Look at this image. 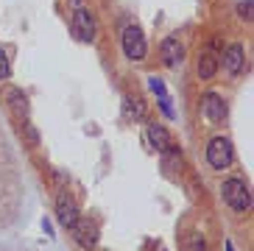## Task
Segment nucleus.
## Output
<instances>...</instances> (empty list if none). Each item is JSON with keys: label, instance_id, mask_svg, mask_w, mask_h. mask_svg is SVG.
Instances as JSON below:
<instances>
[{"label": "nucleus", "instance_id": "a211bd4d", "mask_svg": "<svg viewBox=\"0 0 254 251\" xmlns=\"http://www.w3.org/2000/svg\"><path fill=\"white\" fill-rule=\"evenodd\" d=\"M23 128H25V137H28V142H31V145H37V142H39V137H37V131H34V126H31V123H25Z\"/></svg>", "mask_w": 254, "mask_h": 251}, {"label": "nucleus", "instance_id": "6e6552de", "mask_svg": "<svg viewBox=\"0 0 254 251\" xmlns=\"http://www.w3.org/2000/svg\"><path fill=\"white\" fill-rule=\"evenodd\" d=\"M243 64H246V51H243V45L232 42L229 48L224 51V67L229 75H240L243 73Z\"/></svg>", "mask_w": 254, "mask_h": 251}, {"label": "nucleus", "instance_id": "aec40b11", "mask_svg": "<svg viewBox=\"0 0 254 251\" xmlns=\"http://www.w3.org/2000/svg\"><path fill=\"white\" fill-rule=\"evenodd\" d=\"M226 251H235V249H232V243H226Z\"/></svg>", "mask_w": 254, "mask_h": 251}, {"label": "nucleus", "instance_id": "1a4fd4ad", "mask_svg": "<svg viewBox=\"0 0 254 251\" xmlns=\"http://www.w3.org/2000/svg\"><path fill=\"white\" fill-rule=\"evenodd\" d=\"M159 51H162V62L168 67H176L182 62V56H185V48H182V42L176 37H168L162 42V48H159Z\"/></svg>", "mask_w": 254, "mask_h": 251}, {"label": "nucleus", "instance_id": "20e7f679", "mask_svg": "<svg viewBox=\"0 0 254 251\" xmlns=\"http://www.w3.org/2000/svg\"><path fill=\"white\" fill-rule=\"evenodd\" d=\"M70 28H73V37L75 39H81V42H92V39H95V17L90 14V8L75 6Z\"/></svg>", "mask_w": 254, "mask_h": 251}, {"label": "nucleus", "instance_id": "ddd939ff", "mask_svg": "<svg viewBox=\"0 0 254 251\" xmlns=\"http://www.w3.org/2000/svg\"><path fill=\"white\" fill-rule=\"evenodd\" d=\"M126 115L134 118V120H140L142 115H145V106H142L140 98H126Z\"/></svg>", "mask_w": 254, "mask_h": 251}, {"label": "nucleus", "instance_id": "6ab92c4d", "mask_svg": "<svg viewBox=\"0 0 254 251\" xmlns=\"http://www.w3.org/2000/svg\"><path fill=\"white\" fill-rule=\"evenodd\" d=\"M154 251H165V246H159V243H157V249H154Z\"/></svg>", "mask_w": 254, "mask_h": 251}, {"label": "nucleus", "instance_id": "dca6fc26", "mask_svg": "<svg viewBox=\"0 0 254 251\" xmlns=\"http://www.w3.org/2000/svg\"><path fill=\"white\" fill-rule=\"evenodd\" d=\"M252 6H254V0H240L238 3V14L243 17V20H252Z\"/></svg>", "mask_w": 254, "mask_h": 251}, {"label": "nucleus", "instance_id": "423d86ee", "mask_svg": "<svg viewBox=\"0 0 254 251\" xmlns=\"http://www.w3.org/2000/svg\"><path fill=\"white\" fill-rule=\"evenodd\" d=\"M70 235H73L75 243L84 246V249H92V246L98 243V226L92 221H87V218H78L75 226L70 229Z\"/></svg>", "mask_w": 254, "mask_h": 251}, {"label": "nucleus", "instance_id": "4468645a", "mask_svg": "<svg viewBox=\"0 0 254 251\" xmlns=\"http://www.w3.org/2000/svg\"><path fill=\"white\" fill-rule=\"evenodd\" d=\"M185 251H207V243H204L201 235H190L185 240Z\"/></svg>", "mask_w": 254, "mask_h": 251}, {"label": "nucleus", "instance_id": "f3484780", "mask_svg": "<svg viewBox=\"0 0 254 251\" xmlns=\"http://www.w3.org/2000/svg\"><path fill=\"white\" fill-rule=\"evenodd\" d=\"M151 81V89H154V92H157L159 98L162 95H168V92H165V84H162V78H157V75H154V78H148Z\"/></svg>", "mask_w": 254, "mask_h": 251}, {"label": "nucleus", "instance_id": "f03ea898", "mask_svg": "<svg viewBox=\"0 0 254 251\" xmlns=\"http://www.w3.org/2000/svg\"><path fill=\"white\" fill-rule=\"evenodd\" d=\"M235 159V151H232V142L226 137H212L207 145V162L212 165L215 170H224L232 165Z\"/></svg>", "mask_w": 254, "mask_h": 251}, {"label": "nucleus", "instance_id": "0eeeda50", "mask_svg": "<svg viewBox=\"0 0 254 251\" xmlns=\"http://www.w3.org/2000/svg\"><path fill=\"white\" fill-rule=\"evenodd\" d=\"M201 112H204V118H207L209 123H221V120L226 118L224 98L215 95V92H207V95L201 98Z\"/></svg>", "mask_w": 254, "mask_h": 251}, {"label": "nucleus", "instance_id": "f8f14e48", "mask_svg": "<svg viewBox=\"0 0 254 251\" xmlns=\"http://www.w3.org/2000/svg\"><path fill=\"white\" fill-rule=\"evenodd\" d=\"M215 70H218V59L209 56V53H204L201 59H198V75H201V78H212Z\"/></svg>", "mask_w": 254, "mask_h": 251}, {"label": "nucleus", "instance_id": "2eb2a0df", "mask_svg": "<svg viewBox=\"0 0 254 251\" xmlns=\"http://www.w3.org/2000/svg\"><path fill=\"white\" fill-rule=\"evenodd\" d=\"M8 73H11V67H8V56H6V51L0 48V81H6Z\"/></svg>", "mask_w": 254, "mask_h": 251}, {"label": "nucleus", "instance_id": "39448f33", "mask_svg": "<svg viewBox=\"0 0 254 251\" xmlns=\"http://www.w3.org/2000/svg\"><path fill=\"white\" fill-rule=\"evenodd\" d=\"M56 218H59V223L67 232L73 229L75 221L81 218V215H78V207H75V201H73V195H70L67 190H62L59 198H56Z\"/></svg>", "mask_w": 254, "mask_h": 251}, {"label": "nucleus", "instance_id": "f257e3e1", "mask_svg": "<svg viewBox=\"0 0 254 251\" xmlns=\"http://www.w3.org/2000/svg\"><path fill=\"white\" fill-rule=\"evenodd\" d=\"M221 195L235 212H249L252 209V192H249V185L240 182V179H226L221 185Z\"/></svg>", "mask_w": 254, "mask_h": 251}, {"label": "nucleus", "instance_id": "7ed1b4c3", "mask_svg": "<svg viewBox=\"0 0 254 251\" xmlns=\"http://www.w3.org/2000/svg\"><path fill=\"white\" fill-rule=\"evenodd\" d=\"M123 53H126V59H131V62H140V59H145V37H142V31L137 28V25H126L123 28Z\"/></svg>", "mask_w": 254, "mask_h": 251}, {"label": "nucleus", "instance_id": "9d476101", "mask_svg": "<svg viewBox=\"0 0 254 251\" xmlns=\"http://www.w3.org/2000/svg\"><path fill=\"white\" fill-rule=\"evenodd\" d=\"M145 137H148L151 148H157L159 154H165V151H171V148H173L171 137H168V131H165L162 126H148V131H145Z\"/></svg>", "mask_w": 254, "mask_h": 251}, {"label": "nucleus", "instance_id": "9b49d317", "mask_svg": "<svg viewBox=\"0 0 254 251\" xmlns=\"http://www.w3.org/2000/svg\"><path fill=\"white\" fill-rule=\"evenodd\" d=\"M6 101H8V106H11V112H14V115H20V118H25V115H28V98H25L20 89L8 87L6 89Z\"/></svg>", "mask_w": 254, "mask_h": 251}]
</instances>
